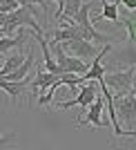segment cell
I'll return each instance as SVG.
<instances>
[{
    "instance_id": "d6986e66",
    "label": "cell",
    "mask_w": 136,
    "mask_h": 150,
    "mask_svg": "<svg viewBox=\"0 0 136 150\" xmlns=\"http://www.w3.org/2000/svg\"><path fill=\"white\" fill-rule=\"evenodd\" d=\"M121 137H132V139H136V130H123V134H121Z\"/></svg>"
},
{
    "instance_id": "5b68a950",
    "label": "cell",
    "mask_w": 136,
    "mask_h": 150,
    "mask_svg": "<svg viewBox=\"0 0 136 150\" xmlns=\"http://www.w3.org/2000/svg\"><path fill=\"white\" fill-rule=\"evenodd\" d=\"M89 11H92V2H85L83 9H81V13H78V18H76V23H78L81 29H83V38H85V40H92V43H96V45L111 43L109 36H103L100 31H96V27H94L92 20H89Z\"/></svg>"
},
{
    "instance_id": "52a82bcc",
    "label": "cell",
    "mask_w": 136,
    "mask_h": 150,
    "mask_svg": "<svg viewBox=\"0 0 136 150\" xmlns=\"http://www.w3.org/2000/svg\"><path fill=\"white\" fill-rule=\"evenodd\" d=\"M62 47L67 54H74V56H81L85 61L92 63L94 58L100 54V50L96 45H92V40H85V38H74V40H62Z\"/></svg>"
},
{
    "instance_id": "2e32d148",
    "label": "cell",
    "mask_w": 136,
    "mask_h": 150,
    "mask_svg": "<svg viewBox=\"0 0 136 150\" xmlns=\"http://www.w3.org/2000/svg\"><path fill=\"white\" fill-rule=\"evenodd\" d=\"M114 2H118V5L127 7L130 11H136V0H114Z\"/></svg>"
},
{
    "instance_id": "7a4b0ae2",
    "label": "cell",
    "mask_w": 136,
    "mask_h": 150,
    "mask_svg": "<svg viewBox=\"0 0 136 150\" xmlns=\"http://www.w3.org/2000/svg\"><path fill=\"white\" fill-rule=\"evenodd\" d=\"M134 81H136V65H130L127 69H121V72H109V74H105L107 88H109L114 94L132 92Z\"/></svg>"
},
{
    "instance_id": "6da1fadb",
    "label": "cell",
    "mask_w": 136,
    "mask_h": 150,
    "mask_svg": "<svg viewBox=\"0 0 136 150\" xmlns=\"http://www.w3.org/2000/svg\"><path fill=\"white\" fill-rule=\"evenodd\" d=\"M2 27V36H9L13 29H18V27H29L34 31V36H45L43 34V27L36 23L34 18V5H20L16 11H9V13H2V18H0Z\"/></svg>"
},
{
    "instance_id": "5bb4252c",
    "label": "cell",
    "mask_w": 136,
    "mask_h": 150,
    "mask_svg": "<svg viewBox=\"0 0 136 150\" xmlns=\"http://www.w3.org/2000/svg\"><path fill=\"white\" fill-rule=\"evenodd\" d=\"M121 25L127 29L130 43H136V16H127V18H121Z\"/></svg>"
},
{
    "instance_id": "7c38bea8",
    "label": "cell",
    "mask_w": 136,
    "mask_h": 150,
    "mask_svg": "<svg viewBox=\"0 0 136 150\" xmlns=\"http://www.w3.org/2000/svg\"><path fill=\"white\" fill-rule=\"evenodd\" d=\"M83 0H65V9H62V16H67V20H76L78 18V13L83 9ZM60 16V18H62Z\"/></svg>"
},
{
    "instance_id": "8fae6325",
    "label": "cell",
    "mask_w": 136,
    "mask_h": 150,
    "mask_svg": "<svg viewBox=\"0 0 136 150\" xmlns=\"http://www.w3.org/2000/svg\"><path fill=\"white\" fill-rule=\"evenodd\" d=\"M103 2V9H100L98 20H111L114 25H121V16H118V2H107V0H100Z\"/></svg>"
},
{
    "instance_id": "9a60e30c",
    "label": "cell",
    "mask_w": 136,
    "mask_h": 150,
    "mask_svg": "<svg viewBox=\"0 0 136 150\" xmlns=\"http://www.w3.org/2000/svg\"><path fill=\"white\" fill-rule=\"evenodd\" d=\"M20 7L18 0H0V11L2 13H9V11H16Z\"/></svg>"
},
{
    "instance_id": "ffe728a7",
    "label": "cell",
    "mask_w": 136,
    "mask_h": 150,
    "mask_svg": "<svg viewBox=\"0 0 136 150\" xmlns=\"http://www.w3.org/2000/svg\"><path fill=\"white\" fill-rule=\"evenodd\" d=\"M132 94L136 96V81H134V88H132Z\"/></svg>"
},
{
    "instance_id": "ba28073f",
    "label": "cell",
    "mask_w": 136,
    "mask_h": 150,
    "mask_svg": "<svg viewBox=\"0 0 136 150\" xmlns=\"http://www.w3.org/2000/svg\"><path fill=\"white\" fill-rule=\"evenodd\" d=\"M100 94H103V92H100ZM100 94H98V99H96L92 105L87 108V117H85V119H78V128H85V125L103 128V125L111 123L109 119H105V117H103V105H107V101H105V96H100Z\"/></svg>"
},
{
    "instance_id": "4fadbf2b",
    "label": "cell",
    "mask_w": 136,
    "mask_h": 150,
    "mask_svg": "<svg viewBox=\"0 0 136 150\" xmlns=\"http://www.w3.org/2000/svg\"><path fill=\"white\" fill-rule=\"evenodd\" d=\"M25 40H27V34H20V36H16V38L2 36V40H0V52H2V56H5L7 52L11 50V47H16V45H22Z\"/></svg>"
},
{
    "instance_id": "30bf717a",
    "label": "cell",
    "mask_w": 136,
    "mask_h": 150,
    "mask_svg": "<svg viewBox=\"0 0 136 150\" xmlns=\"http://www.w3.org/2000/svg\"><path fill=\"white\" fill-rule=\"evenodd\" d=\"M25 54H20V52H13L11 56H2V65H0V76H7V74H11L16 67H20L22 63H25Z\"/></svg>"
},
{
    "instance_id": "e0dca14e",
    "label": "cell",
    "mask_w": 136,
    "mask_h": 150,
    "mask_svg": "<svg viewBox=\"0 0 136 150\" xmlns=\"http://www.w3.org/2000/svg\"><path fill=\"white\" fill-rule=\"evenodd\" d=\"M45 2H47V5H49V2H56V5H58V13H56V18H60V16H62V9H65V0H45Z\"/></svg>"
},
{
    "instance_id": "ac0fdd59",
    "label": "cell",
    "mask_w": 136,
    "mask_h": 150,
    "mask_svg": "<svg viewBox=\"0 0 136 150\" xmlns=\"http://www.w3.org/2000/svg\"><path fill=\"white\" fill-rule=\"evenodd\" d=\"M20 5H38V7H47V2H45V0H18Z\"/></svg>"
},
{
    "instance_id": "3957f363",
    "label": "cell",
    "mask_w": 136,
    "mask_h": 150,
    "mask_svg": "<svg viewBox=\"0 0 136 150\" xmlns=\"http://www.w3.org/2000/svg\"><path fill=\"white\" fill-rule=\"evenodd\" d=\"M96 83L98 81H85L81 85V90H78V94H76L72 101H60V103H56V105L60 108V110H67V108H74V105H81L83 110L89 108L100 94V85H96Z\"/></svg>"
},
{
    "instance_id": "8992f818",
    "label": "cell",
    "mask_w": 136,
    "mask_h": 150,
    "mask_svg": "<svg viewBox=\"0 0 136 150\" xmlns=\"http://www.w3.org/2000/svg\"><path fill=\"white\" fill-rule=\"evenodd\" d=\"M114 105L116 112L121 117V123H125L127 128L136 125V96L132 92L127 94H114Z\"/></svg>"
},
{
    "instance_id": "277c9868",
    "label": "cell",
    "mask_w": 136,
    "mask_h": 150,
    "mask_svg": "<svg viewBox=\"0 0 136 150\" xmlns=\"http://www.w3.org/2000/svg\"><path fill=\"white\" fill-rule=\"evenodd\" d=\"M54 45V52H56V61L60 65L62 72H72V74H85L87 69V61L81 56H74V54H67L62 43H51Z\"/></svg>"
},
{
    "instance_id": "9c48e42d",
    "label": "cell",
    "mask_w": 136,
    "mask_h": 150,
    "mask_svg": "<svg viewBox=\"0 0 136 150\" xmlns=\"http://www.w3.org/2000/svg\"><path fill=\"white\" fill-rule=\"evenodd\" d=\"M58 76H60V74H54V72H49V69H45V72H43V69H38L36 76L31 79V92L36 94V96H43V94L54 85V81L58 79Z\"/></svg>"
}]
</instances>
